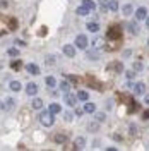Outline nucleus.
Here are the masks:
<instances>
[{"instance_id": "nucleus-28", "label": "nucleus", "mask_w": 149, "mask_h": 151, "mask_svg": "<svg viewBox=\"0 0 149 151\" xmlns=\"http://www.w3.org/2000/svg\"><path fill=\"white\" fill-rule=\"evenodd\" d=\"M110 10H118V2L117 0H110Z\"/></svg>"}, {"instance_id": "nucleus-27", "label": "nucleus", "mask_w": 149, "mask_h": 151, "mask_svg": "<svg viewBox=\"0 0 149 151\" xmlns=\"http://www.w3.org/2000/svg\"><path fill=\"white\" fill-rule=\"evenodd\" d=\"M98 127H100V125H98L96 122H89V124H87V131H91V132L98 131Z\"/></svg>"}, {"instance_id": "nucleus-43", "label": "nucleus", "mask_w": 149, "mask_h": 151, "mask_svg": "<svg viewBox=\"0 0 149 151\" xmlns=\"http://www.w3.org/2000/svg\"><path fill=\"white\" fill-rule=\"evenodd\" d=\"M146 26H148V29H149V17H146Z\"/></svg>"}, {"instance_id": "nucleus-44", "label": "nucleus", "mask_w": 149, "mask_h": 151, "mask_svg": "<svg viewBox=\"0 0 149 151\" xmlns=\"http://www.w3.org/2000/svg\"><path fill=\"white\" fill-rule=\"evenodd\" d=\"M148 43H149V40H148Z\"/></svg>"}, {"instance_id": "nucleus-36", "label": "nucleus", "mask_w": 149, "mask_h": 151, "mask_svg": "<svg viewBox=\"0 0 149 151\" xmlns=\"http://www.w3.org/2000/svg\"><path fill=\"white\" fill-rule=\"evenodd\" d=\"M12 67H14V69H19V67H21V62H19V60H17V62H14Z\"/></svg>"}, {"instance_id": "nucleus-34", "label": "nucleus", "mask_w": 149, "mask_h": 151, "mask_svg": "<svg viewBox=\"0 0 149 151\" xmlns=\"http://www.w3.org/2000/svg\"><path fill=\"white\" fill-rule=\"evenodd\" d=\"M82 113H84V108H77V110H75V115H77V117H81Z\"/></svg>"}, {"instance_id": "nucleus-7", "label": "nucleus", "mask_w": 149, "mask_h": 151, "mask_svg": "<svg viewBox=\"0 0 149 151\" xmlns=\"http://www.w3.org/2000/svg\"><path fill=\"white\" fill-rule=\"evenodd\" d=\"M148 17V9L146 7H139V9L135 10V19H139V21H142V19Z\"/></svg>"}, {"instance_id": "nucleus-8", "label": "nucleus", "mask_w": 149, "mask_h": 151, "mask_svg": "<svg viewBox=\"0 0 149 151\" xmlns=\"http://www.w3.org/2000/svg\"><path fill=\"white\" fill-rule=\"evenodd\" d=\"M26 70H28L29 74H33V76H39V72H41L36 64H28V65H26Z\"/></svg>"}, {"instance_id": "nucleus-4", "label": "nucleus", "mask_w": 149, "mask_h": 151, "mask_svg": "<svg viewBox=\"0 0 149 151\" xmlns=\"http://www.w3.org/2000/svg\"><path fill=\"white\" fill-rule=\"evenodd\" d=\"M106 70H113V72H122V70H123V65H122V62H110V64L106 65Z\"/></svg>"}, {"instance_id": "nucleus-9", "label": "nucleus", "mask_w": 149, "mask_h": 151, "mask_svg": "<svg viewBox=\"0 0 149 151\" xmlns=\"http://www.w3.org/2000/svg\"><path fill=\"white\" fill-rule=\"evenodd\" d=\"M144 91H146V84H144V83H135V86H134V93L135 94H144Z\"/></svg>"}, {"instance_id": "nucleus-31", "label": "nucleus", "mask_w": 149, "mask_h": 151, "mask_svg": "<svg viewBox=\"0 0 149 151\" xmlns=\"http://www.w3.org/2000/svg\"><path fill=\"white\" fill-rule=\"evenodd\" d=\"M64 119H65V122H70V120H72V113L67 112L65 115H64Z\"/></svg>"}, {"instance_id": "nucleus-15", "label": "nucleus", "mask_w": 149, "mask_h": 151, "mask_svg": "<svg viewBox=\"0 0 149 151\" xmlns=\"http://www.w3.org/2000/svg\"><path fill=\"white\" fill-rule=\"evenodd\" d=\"M82 5L87 7L89 10H96V2H93V0H82Z\"/></svg>"}, {"instance_id": "nucleus-21", "label": "nucleus", "mask_w": 149, "mask_h": 151, "mask_svg": "<svg viewBox=\"0 0 149 151\" xmlns=\"http://www.w3.org/2000/svg\"><path fill=\"white\" fill-rule=\"evenodd\" d=\"M89 12H91V10L87 9V7H84L82 4H81V5L77 7V14H79V16H87Z\"/></svg>"}, {"instance_id": "nucleus-3", "label": "nucleus", "mask_w": 149, "mask_h": 151, "mask_svg": "<svg viewBox=\"0 0 149 151\" xmlns=\"http://www.w3.org/2000/svg\"><path fill=\"white\" fill-rule=\"evenodd\" d=\"M120 36H122V29L118 28V26H113V28L108 31V38H110V40H118Z\"/></svg>"}, {"instance_id": "nucleus-17", "label": "nucleus", "mask_w": 149, "mask_h": 151, "mask_svg": "<svg viewBox=\"0 0 149 151\" xmlns=\"http://www.w3.org/2000/svg\"><path fill=\"white\" fill-rule=\"evenodd\" d=\"M33 108H34V110H41V108H43V100H41V98H34V100H33Z\"/></svg>"}, {"instance_id": "nucleus-40", "label": "nucleus", "mask_w": 149, "mask_h": 151, "mask_svg": "<svg viewBox=\"0 0 149 151\" xmlns=\"http://www.w3.org/2000/svg\"><path fill=\"white\" fill-rule=\"evenodd\" d=\"M98 120H105V115L103 113H98Z\"/></svg>"}, {"instance_id": "nucleus-1", "label": "nucleus", "mask_w": 149, "mask_h": 151, "mask_svg": "<svg viewBox=\"0 0 149 151\" xmlns=\"http://www.w3.org/2000/svg\"><path fill=\"white\" fill-rule=\"evenodd\" d=\"M39 122L45 127H52L53 122H55V113H52L50 110H41L39 112Z\"/></svg>"}, {"instance_id": "nucleus-24", "label": "nucleus", "mask_w": 149, "mask_h": 151, "mask_svg": "<svg viewBox=\"0 0 149 151\" xmlns=\"http://www.w3.org/2000/svg\"><path fill=\"white\" fill-rule=\"evenodd\" d=\"M87 98H89L87 91H79L77 93V100H81V101H87Z\"/></svg>"}, {"instance_id": "nucleus-37", "label": "nucleus", "mask_w": 149, "mask_h": 151, "mask_svg": "<svg viewBox=\"0 0 149 151\" xmlns=\"http://www.w3.org/2000/svg\"><path fill=\"white\" fill-rule=\"evenodd\" d=\"M144 103L149 106V94H146V96H144Z\"/></svg>"}, {"instance_id": "nucleus-29", "label": "nucleus", "mask_w": 149, "mask_h": 151, "mask_svg": "<svg viewBox=\"0 0 149 151\" xmlns=\"http://www.w3.org/2000/svg\"><path fill=\"white\" fill-rule=\"evenodd\" d=\"M7 53H9L10 57H19V50H17V48H9V50H7Z\"/></svg>"}, {"instance_id": "nucleus-19", "label": "nucleus", "mask_w": 149, "mask_h": 151, "mask_svg": "<svg viewBox=\"0 0 149 151\" xmlns=\"http://www.w3.org/2000/svg\"><path fill=\"white\" fill-rule=\"evenodd\" d=\"M45 83H47L48 88H55V86H57V79L53 77V76H48L47 79H45Z\"/></svg>"}, {"instance_id": "nucleus-26", "label": "nucleus", "mask_w": 149, "mask_h": 151, "mask_svg": "<svg viewBox=\"0 0 149 151\" xmlns=\"http://www.w3.org/2000/svg\"><path fill=\"white\" fill-rule=\"evenodd\" d=\"M67 137L64 136V134H57L55 136V142H58V144H62V142H65Z\"/></svg>"}, {"instance_id": "nucleus-13", "label": "nucleus", "mask_w": 149, "mask_h": 151, "mask_svg": "<svg viewBox=\"0 0 149 151\" xmlns=\"http://www.w3.org/2000/svg\"><path fill=\"white\" fill-rule=\"evenodd\" d=\"M122 12H123V16H132V12H134V7H132L130 4H125V5L122 7Z\"/></svg>"}, {"instance_id": "nucleus-33", "label": "nucleus", "mask_w": 149, "mask_h": 151, "mask_svg": "<svg viewBox=\"0 0 149 151\" xmlns=\"http://www.w3.org/2000/svg\"><path fill=\"white\" fill-rule=\"evenodd\" d=\"M134 69H135V70H140V69H142V64H140V62H135V64H134Z\"/></svg>"}, {"instance_id": "nucleus-12", "label": "nucleus", "mask_w": 149, "mask_h": 151, "mask_svg": "<svg viewBox=\"0 0 149 151\" xmlns=\"http://www.w3.org/2000/svg\"><path fill=\"white\" fill-rule=\"evenodd\" d=\"M94 112H96V105L86 101V105H84V113H94Z\"/></svg>"}, {"instance_id": "nucleus-5", "label": "nucleus", "mask_w": 149, "mask_h": 151, "mask_svg": "<svg viewBox=\"0 0 149 151\" xmlns=\"http://www.w3.org/2000/svg\"><path fill=\"white\" fill-rule=\"evenodd\" d=\"M36 93H38V84L36 83H28V84H26V94L34 96Z\"/></svg>"}, {"instance_id": "nucleus-41", "label": "nucleus", "mask_w": 149, "mask_h": 151, "mask_svg": "<svg viewBox=\"0 0 149 151\" xmlns=\"http://www.w3.org/2000/svg\"><path fill=\"white\" fill-rule=\"evenodd\" d=\"M142 119H149V110L146 113H144V115H142Z\"/></svg>"}, {"instance_id": "nucleus-42", "label": "nucleus", "mask_w": 149, "mask_h": 151, "mask_svg": "<svg viewBox=\"0 0 149 151\" xmlns=\"http://www.w3.org/2000/svg\"><path fill=\"white\" fill-rule=\"evenodd\" d=\"M0 110H5V105L2 103V101H0Z\"/></svg>"}, {"instance_id": "nucleus-6", "label": "nucleus", "mask_w": 149, "mask_h": 151, "mask_svg": "<svg viewBox=\"0 0 149 151\" xmlns=\"http://www.w3.org/2000/svg\"><path fill=\"white\" fill-rule=\"evenodd\" d=\"M64 100H65V103L69 106H75V103H77V96H74V94H70V93H65Z\"/></svg>"}, {"instance_id": "nucleus-22", "label": "nucleus", "mask_w": 149, "mask_h": 151, "mask_svg": "<svg viewBox=\"0 0 149 151\" xmlns=\"http://www.w3.org/2000/svg\"><path fill=\"white\" fill-rule=\"evenodd\" d=\"M9 88L12 89V91H21V88H22V86H21L19 81H12V83L9 84Z\"/></svg>"}, {"instance_id": "nucleus-30", "label": "nucleus", "mask_w": 149, "mask_h": 151, "mask_svg": "<svg viewBox=\"0 0 149 151\" xmlns=\"http://www.w3.org/2000/svg\"><path fill=\"white\" fill-rule=\"evenodd\" d=\"M93 43H94V47H96V48H101L103 43H105V40H103V38H98V40H96V41H93Z\"/></svg>"}, {"instance_id": "nucleus-2", "label": "nucleus", "mask_w": 149, "mask_h": 151, "mask_svg": "<svg viewBox=\"0 0 149 151\" xmlns=\"http://www.w3.org/2000/svg\"><path fill=\"white\" fill-rule=\"evenodd\" d=\"M87 38H86V35H79V36L75 38V47L81 48V50H86L87 48Z\"/></svg>"}, {"instance_id": "nucleus-35", "label": "nucleus", "mask_w": 149, "mask_h": 151, "mask_svg": "<svg viewBox=\"0 0 149 151\" xmlns=\"http://www.w3.org/2000/svg\"><path fill=\"white\" fill-rule=\"evenodd\" d=\"M135 132H137V127L134 124H130V134H135Z\"/></svg>"}, {"instance_id": "nucleus-18", "label": "nucleus", "mask_w": 149, "mask_h": 151, "mask_svg": "<svg viewBox=\"0 0 149 151\" xmlns=\"http://www.w3.org/2000/svg\"><path fill=\"white\" fill-rule=\"evenodd\" d=\"M84 146H86V141H84V137H77V139H75L74 148H75V150H82Z\"/></svg>"}, {"instance_id": "nucleus-10", "label": "nucleus", "mask_w": 149, "mask_h": 151, "mask_svg": "<svg viewBox=\"0 0 149 151\" xmlns=\"http://www.w3.org/2000/svg\"><path fill=\"white\" fill-rule=\"evenodd\" d=\"M87 58H89V60H98V58H100V52H98L96 48L87 50Z\"/></svg>"}, {"instance_id": "nucleus-32", "label": "nucleus", "mask_w": 149, "mask_h": 151, "mask_svg": "<svg viewBox=\"0 0 149 151\" xmlns=\"http://www.w3.org/2000/svg\"><path fill=\"white\" fill-rule=\"evenodd\" d=\"M14 105H16L14 103V100H10L9 98V100H7V108H14Z\"/></svg>"}, {"instance_id": "nucleus-23", "label": "nucleus", "mask_w": 149, "mask_h": 151, "mask_svg": "<svg viewBox=\"0 0 149 151\" xmlns=\"http://www.w3.org/2000/svg\"><path fill=\"white\" fill-rule=\"evenodd\" d=\"M129 29H130L132 35H137V33H139V26H137V22H129Z\"/></svg>"}, {"instance_id": "nucleus-20", "label": "nucleus", "mask_w": 149, "mask_h": 151, "mask_svg": "<svg viewBox=\"0 0 149 151\" xmlns=\"http://www.w3.org/2000/svg\"><path fill=\"white\" fill-rule=\"evenodd\" d=\"M100 2V7H101V12H106L110 9V0H98Z\"/></svg>"}, {"instance_id": "nucleus-25", "label": "nucleus", "mask_w": 149, "mask_h": 151, "mask_svg": "<svg viewBox=\"0 0 149 151\" xmlns=\"http://www.w3.org/2000/svg\"><path fill=\"white\" fill-rule=\"evenodd\" d=\"M60 89H62L64 93H69V89H70V84H69V79H67V81H64V83L60 84Z\"/></svg>"}, {"instance_id": "nucleus-16", "label": "nucleus", "mask_w": 149, "mask_h": 151, "mask_svg": "<svg viewBox=\"0 0 149 151\" xmlns=\"http://www.w3.org/2000/svg\"><path fill=\"white\" fill-rule=\"evenodd\" d=\"M87 31L98 33V31H100V24H98V22H87Z\"/></svg>"}, {"instance_id": "nucleus-39", "label": "nucleus", "mask_w": 149, "mask_h": 151, "mask_svg": "<svg viewBox=\"0 0 149 151\" xmlns=\"http://www.w3.org/2000/svg\"><path fill=\"white\" fill-rule=\"evenodd\" d=\"M113 139H115V141H122V137L118 136V134H115V136H113Z\"/></svg>"}, {"instance_id": "nucleus-38", "label": "nucleus", "mask_w": 149, "mask_h": 151, "mask_svg": "<svg viewBox=\"0 0 149 151\" xmlns=\"http://www.w3.org/2000/svg\"><path fill=\"white\" fill-rule=\"evenodd\" d=\"M67 79H69V81H77V77H75V76H67Z\"/></svg>"}, {"instance_id": "nucleus-14", "label": "nucleus", "mask_w": 149, "mask_h": 151, "mask_svg": "<svg viewBox=\"0 0 149 151\" xmlns=\"http://www.w3.org/2000/svg\"><path fill=\"white\" fill-rule=\"evenodd\" d=\"M48 110H50L52 113H55V115H57V113H60V112H62V106H60L58 103H52L50 106H48Z\"/></svg>"}, {"instance_id": "nucleus-11", "label": "nucleus", "mask_w": 149, "mask_h": 151, "mask_svg": "<svg viewBox=\"0 0 149 151\" xmlns=\"http://www.w3.org/2000/svg\"><path fill=\"white\" fill-rule=\"evenodd\" d=\"M64 53H65L67 57H74L75 55V47H72V45H65V47H64Z\"/></svg>"}]
</instances>
